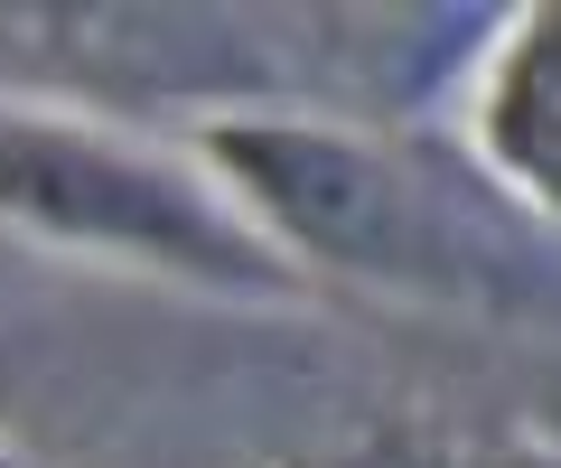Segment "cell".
Listing matches in <instances>:
<instances>
[{
    "label": "cell",
    "mask_w": 561,
    "mask_h": 468,
    "mask_svg": "<svg viewBox=\"0 0 561 468\" xmlns=\"http://www.w3.org/2000/svg\"><path fill=\"white\" fill-rule=\"evenodd\" d=\"M0 225L38 244L140 263L206 290H290L300 272L262 244V225L216 187L206 160H179L169 141L76 113V103L0 94Z\"/></svg>",
    "instance_id": "cell-2"
},
{
    "label": "cell",
    "mask_w": 561,
    "mask_h": 468,
    "mask_svg": "<svg viewBox=\"0 0 561 468\" xmlns=\"http://www.w3.org/2000/svg\"><path fill=\"white\" fill-rule=\"evenodd\" d=\"M197 160L290 272H337V282L440 309H524L561 290V263L534 216L468 197L449 169L356 123L243 103L197 123Z\"/></svg>",
    "instance_id": "cell-1"
},
{
    "label": "cell",
    "mask_w": 561,
    "mask_h": 468,
    "mask_svg": "<svg viewBox=\"0 0 561 468\" xmlns=\"http://www.w3.org/2000/svg\"><path fill=\"white\" fill-rule=\"evenodd\" d=\"M0 468H10V459H0Z\"/></svg>",
    "instance_id": "cell-5"
},
{
    "label": "cell",
    "mask_w": 561,
    "mask_h": 468,
    "mask_svg": "<svg viewBox=\"0 0 561 468\" xmlns=\"http://www.w3.org/2000/svg\"><path fill=\"white\" fill-rule=\"evenodd\" d=\"M280 468H478L440 441H346V449H319V459H280Z\"/></svg>",
    "instance_id": "cell-4"
},
{
    "label": "cell",
    "mask_w": 561,
    "mask_h": 468,
    "mask_svg": "<svg viewBox=\"0 0 561 468\" xmlns=\"http://www.w3.org/2000/svg\"><path fill=\"white\" fill-rule=\"evenodd\" d=\"M486 141L505 179L561 216V20L505 28L496 76H486Z\"/></svg>",
    "instance_id": "cell-3"
}]
</instances>
